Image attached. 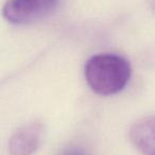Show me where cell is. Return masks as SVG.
Masks as SVG:
<instances>
[{
	"label": "cell",
	"mask_w": 155,
	"mask_h": 155,
	"mask_svg": "<svg viewBox=\"0 0 155 155\" xmlns=\"http://www.w3.org/2000/svg\"><path fill=\"white\" fill-rule=\"evenodd\" d=\"M131 73L129 61L115 53L95 54L84 66L87 84L100 96H112L122 91L131 79Z\"/></svg>",
	"instance_id": "1"
},
{
	"label": "cell",
	"mask_w": 155,
	"mask_h": 155,
	"mask_svg": "<svg viewBox=\"0 0 155 155\" xmlns=\"http://www.w3.org/2000/svg\"><path fill=\"white\" fill-rule=\"evenodd\" d=\"M60 0H8L2 8L5 19L14 25H28L51 14Z\"/></svg>",
	"instance_id": "2"
},
{
	"label": "cell",
	"mask_w": 155,
	"mask_h": 155,
	"mask_svg": "<svg viewBox=\"0 0 155 155\" xmlns=\"http://www.w3.org/2000/svg\"><path fill=\"white\" fill-rule=\"evenodd\" d=\"M44 125L39 121H31L20 127L9 140L10 155H32L43 140Z\"/></svg>",
	"instance_id": "3"
},
{
	"label": "cell",
	"mask_w": 155,
	"mask_h": 155,
	"mask_svg": "<svg viewBox=\"0 0 155 155\" xmlns=\"http://www.w3.org/2000/svg\"><path fill=\"white\" fill-rule=\"evenodd\" d=\"M130 139L142 155H155L153 117L148 116L136 121L130 130Z\"/></svg>",
	"instance_id": "4"
},
{
	"label": "cell",
	"mask_w": 155,
	"mask_h": 155,
	"mask_svg": "<svg viewBox=\"0 0 155 155\" xmlns=\"http://www.w3.org/2000/svg\"><path fill=\"white\" fill-rule=\"evenodd\" d=\"M60 155H88L82 148L79 147H70L67 148L61 153Z\"/></svg>",
	"instance_id": "5"
}]
</instances>
